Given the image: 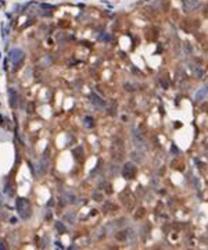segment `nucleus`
I'll use <instances>...</instances> for the list:
<instances>
[{
  "mask_svg": "<svg viewBox=\"0 0 208 250\" xmlns=\"http://www.w3.org/2000/svg\"><path fill=\"white\" fill-rule=\"evenodd\" d=\"M207 89H208V86H207Z\"/></svg>",
  "mask_w": 208,
  "mask_h": 250,
  "instance_id": "obj_9",
  "label": "nucleus"
},
{
  "mask_svg": "<svg viewBox=\"0 0 208 250\" xmlns=\"http://www.w3.org/2000/svg\"><path fill=\"white\" fill-rule=\"evenodd\" d=\"M90 100H92V103L95 106H97V107H104V104H105L104 100L99 95H96V93H92L90 95Z\"/></svg>",
  "mask_w": 208,
  "mask_h": 250,
  "instance_id": "obj_3",
  "label": "nucleus"
},
{
  "mask_svg": "<svg viewBox=\"0 0 208 250\" xmlns=\"http://www.w3.org/2000/svg\"><path fill=\"white\" fill-rule=\"evenodd\" d=\"M15 207H17V211L21 215V218L27 220L31 217V207H29V201L24 197H18L17 201H15Z\"/></svg>",
  "mask_w": 208,
  "mask_h": 250,
  "instance_id": "obj_1",
  "label": "nucleus"
},
{
  "mask_svg": "<svg viewBox=\"0 0 208 250\" xmlns=\"http://www.w3.org/2000/svg\"><path fill=\"white\" fill-rule=\"evenodd\" d=\"M57 229H58V231H61V232H65V227H64L61 222L57 224Z\"/></svg>",
  "mask_w": 208,
  "mask_h": 250,
  "instance_id": "obj_7",
  "label": "nucleus"
},
{
  "mask_svg": "<svg viewBox=\"0 0 208 250\" xmlns=\"http://www.w3.org/2000/svg\"><path fill=\"white\" fill-rule=\"evenodd\" d=\"M65 220H71L74 224L75 222V215H74V214H67V215H65Z\"/></svg>",
  "mask_w": 208,
  "mask_h": 250,
  "instance_id": "obj_6",
  "label": "nucleus"
},
{
  "mask_svg": "<svg viewBox=\"0 0 208 250\" xmlns=\"http://www.w3.org/2000/svg\"><path fill=\"white\" fill-rule=\"evenodd\" d=\"M9 59H10V61H11L14 65H18V64L22 61V59H24V51L21 49H18V47H15V49H13L9 53Z\"/></svg>",
  "mask_w": 208,
  "mask_h": 250,
  "instance_id": "obj_2",
  "label": "nucleus"
},
{
  "mask_svg": "<svg viewBox=\"0 0 208 250\" xmlns=\"http://www.w3.org/2000/svg\"><path fill=\"white\" fill-rule=\"evenodd\" d=\"M3 249H7V246H6L4 243H3V242L0 241V250H3Z\"/></svg>",
  "mask_w": 208,
  "mask_h": 250,
  "instance_id": "obj_8",
  "label": "nucleus"
},
{
  "mask_svg": "<svg viewBox=\"0 0 208 250\" xmlns=\"http://www.w3.org/2000/svg\"><path fill=\"white\" fill-rule=\"evenodd\" d=\"M85 127H87V128L93 127V120H92V117H85Z\"/></svg>",
  "mask_w": 208,
  "mask_h": 250,
  "instance_id": "obj_5",
  "label": "nucleus"
},
{
  "mask_svg": "<svg viewBox=\"0 0 208 250\" xmlns=\"http://www.w3.org/2000/svg\"><path fill=\"white\" fill-rule=\"evenodd\" d=\"M9 96H10V104L11 107L17 106V93L14 92V89H9Z\"/></svg>",
  "mask_w": 208,
  "mask_h": 250,
  "instance_id": "obj_4",
  "label": "nucleus"
}]
</instances>
